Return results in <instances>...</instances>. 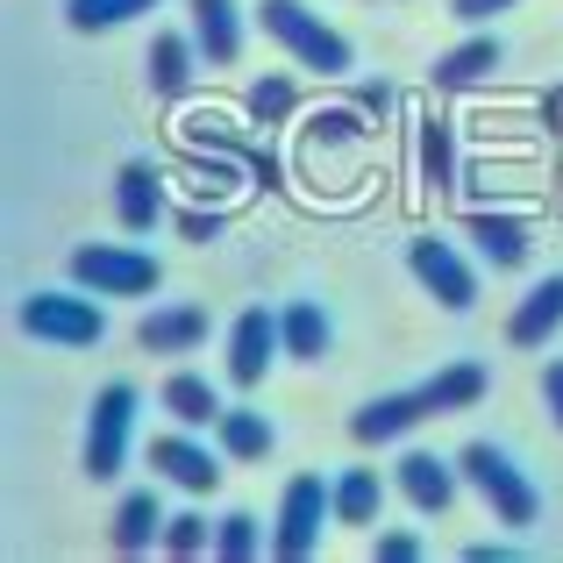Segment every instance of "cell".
Returning <instances> with one entry per match:
<instances>
[{
  "label": "cell",
  "mask_w": 563,
  "mask_h": 563,
  "mask_svg": "<svg viewBox=\"0 0 563 563\" xmlns=\"http://www.w3.org/2000/svg\"><path fill=\"white\" fill-rule=\"evenodd\" d=\"M357 108H364V122H385V114L399 108V93H393V79H364L357 86Z\"/></svg>",
  "instance_id": "obj_31"
},
{
  "label": "cell",
  "mask_w": 563,
  "mask_h": 563,
  "mask_svg": "<svg viewBox=\"0 0 563 563\" xmlns=\"http://www.w3.org/2000/svg\"><path fill=\"white\" fill-rule=\"evenodd\" d=\"M456 471H464V485L485 499V507H493L499 528H536L542 493H536V478H528V471L514 464L507 450H493V442H471V450L456 456Z\"/></svg>",
  "instance_id": "obj_2"
},
{
  "label": "cell",
  "mask_w": 563,
  "mask_h": 563,
  "mask_svg": "<svg viewBox=\"0 0 563 563\" xmlns=\"http://www.w3.org/2000/svg\"><path fill=\"white\" fill-rule=\"evenodd\" d=\"M385 507L378 471H335V528H372Z\"/></svg>",
  "instance_id": "obj_25"
},
{
  "label": "cell",
  "mask_w": 563,
  "mask_h": 563,
  "mask_svg": "<svg viewBox=\"0 0 563 563\" xmlns=\"http://www.w3.org/2000/svg\"><path fill=\"white\" fill-rule=\"evenodd\" d=\"M179 235H186V243H214V235H221V207H186Z\"/></svg>",
  "instance_id": "obj_32"
},
{
  "label": "cell",
  "mask_w": 563,
  "mask_h": 563,
  "mask_svg": "<svg viewBox=\"0 0 563 563\" xmlns=\"http://www.w3.org/2000/svg\"><path fill=\"white\" fill-rule=\"evenodd\" d=\"M151 471H165V485L179 493H214L221 485V456L207 442H192V428H172V435H151Z\"/></svg>",
  "instance_id": "obj_8"
},
{
  "label": "cell",
  "mask_w": 563,
  "mask_h": 563,
  "mask_svg": "<svg viewBox=\"0 0 563 563\" xmlns=\"http://www.w3.org/2000/svg\"><path fill=\"white\" fill-rule=\"evenodd\" d=\"M292 100H300V93H292V79L264 71V79H250V93H243V114H250L257 129H278V122L292 114Z\"/></svg>",
  "instance_id": "obj_27"
},
{
  "label": "cell",
  "mask_w": 563,
  "mask_h": 563,
  "mask_svg": "<svg viewBox=\"0 0 563 563\" xmlns=\"http://www.w3.org/2000/svg\"><path fill=\"white\" fill-rule=\"evenodd\" d=\"M157 550H165V556H207V550H214V528H207V514H172Z\"/></svg>",
  "instance_id": "obj_30"
},
{
  "label": "cell",
  "mask_w": 563,
  "mask_h": 563,
  "mask_svg": "<svg viewBox=\"0 0 563 563\" xmlns=\"http://www.w3.org/2000/svg\"><path fill=\"white\" fill-rule=\"evenodd\" d=\"M192 14V43H200L207 65H235L243 57V14H235V0H186Z\"/></svg>",
  "instance_id": "obj_16"
},
{
  "label": "cell",
  "mask_w": 563,
  "mask_h": 563,
  "mask_svg": "<svg viewBox=\"0 0 563 563\" xmlns=\"http://www.w3.org/2000/svg\"><path fill=\"white\" fill-rule=\"evenodd\" d=\"M129 442H136V385H108L93 399V421H86V478L93 485L122 478Z\"/></svg>",
  "instance_id": "obj_7"
},
{
  "label": "cell",
  "mask_w": 563,
  "mask_h": 563,
  "mask_svg": "<svg viewBox=\"0 0 563 563\" xmlns=\"http://www.w3.org/2000/svg\"><path fill=\"white\" fill-rule=\"evenodd\" d=\"M507 8H521V0H450V14L464 29H478V22H493V14H507Z\"/></svg>",
  "instance_id": "obj_33"
},
{
  "label": "cell",
  "mask_w": 563,
  "mask_h": 563,
  "mask_svg": "<svg viewBox=\"0 0 563 563\" xmlns=\"http://www.w3.org/2000/svg\"><path fill=\"white\" fill-rule=\"evenodd\" d=\"M214 442H221V456H235V464H264V456H272V442H278V428L264 421L257 407H221Z\"/></svg>",
  "instance_id": "obj_20"
},
{
  "label": "cell",
  "mask_w": 563,
  "mask_h": 563,
  "mask_svg": "<svg viewBox=\"0 0 563 563\" xmlns=\"http://www.w3.org/2000/svg\"><path fill=\"white\" fill-rule=\"evenodd\" d=\"M14 321H22V335L57 343V350H93L108 335V307H100V292L86 300V286L79 292H29Z\"/></svg>",
  "instance_id": "obj_4"
},
{
  "label": "cell",
  "mask_w": 563,
  "mask_h": 563,
  "mask_svg": "<svg viewBox=\"0 0 563 563\" xmlns=\"http://www.w3.org/2000/svg\"><path fill=\"white\" fill-rule=\"evenodd\" d=\"M372 556H378V563H413V556H421V536H378Z\"/></svg>",
  "instance_id": "obj_34"
},
{
  "label": "cell",
  "mask_w": 563,
  "mask_h": 563,
  "mask_svg": "<svg viewBox=\"0 0 563 563\" xmlns=\"http://www.w3.org/2000/svg\"><path fill=\"white\" fill-rule=\"evenodd\" d=\"M499 36H464L456 43V51H442L435 57V71H428V86H435V93H471V86H485L499 71Z\"/></svg>",
  "instance_id": "obj_15"
},
{
  "label": "cell",
  "mask_w": 563,
  "mask_h": 563,
  "mask_svg": "<svg viewBox=\"0 0 563 563\" xmlns=\"http://www.w3.org/2000/svg\"><path fill=\"white\" fill-rule=\"evenodd\" d=\"M407 272H413V286L435 307H450V314H471V307H478V272H471V257L456 243H442V235H413Z\"/></svg>",
  "instance_id": "obj_6"
},
{
  "label": "cell",
  "mask_w": 563,
  "mask_h": 563,
  "mask_svg": "<svg viewBox=\"0 0 563 563\" xmlns=\"http://www.w3.org/2000/svg\"><path fill=\"white\" fill-rule=\"evenodd\" d=\"M272 357H286V343H278V314L243 307V314H235V329H229V378L235 385H264Z\"/></svg>",
  "instance_id": "obj_10"
},
{
  "label": "cell",
  "mask_w": 563,
  "mask_h": 563,
  "mask_svg": "<svg viewBox=\"0 0 563 563\" xmlns=\"http://www.w3.org/2000/svg\"><path fill=\"white\" fill-rule=\"evenodd\" d=\"M257 550H264L257 514H221V521H214V556H221V563H250Z\"/></svg>",
  "instance_id": "obj_29"
},
{
  "label": "cell",
  "mask_w": 563,
  "mask_h": 563,
  "mask_svg": "<svg viewBox=\"0 0 563 563\" xmlns=\"http://www.w3.org/2000/svg\"><path fill=\"white\" fill-rule=\"evenodd\" d=\"M136 14H157V0H65V22L86 29V36L122 29V22H136Z\"/></svg>",
  "instance_id": "obj_26"
},
{
  "label": "cell",
  "mask_w": 563,
  "mask_h": 563,
  "mask_svg": "<svg viewBox=\"0 0 563 563\" xmlns=\"http://www.w3.org/2000/svg\"><path fill=\"white\" fill-rule=\"evenodd\" d=\"M143 71H151V93H157V100H186L192 79H200V43L179 36V29H165V36H151Z\"/></svg>",
  "instance_id": "obj_14"
},
{
  "label": "cell",
  "mask_w": 563,
  "mask_h": 563,
  "mask_svg": "<svg viewBox=\"0 0 563 563\" xmlns=\"http://www.w3.org/2000/svg\"><path fill=\"white\" fill-rule=\"evenodd\" d=\"M157 257L129 243H79L71 250V286L100 292V300H136V292H157Z\"/></svg>",
  "instance_id": "obj_5"
},
{
  "label": "cell",
  "mask_w": 563,
  "mask_h": 563,
  "mask_svg": "<svg viewBox=\"0 0 563 563\" xmlns=\"http://www.w3.org/2000/svg\"><path fill=\"white\" fill-rule=\"evenodd\" d=\"M329 521H335V478L300 471V478L286 485V499H278L272 556H278V563H307V556L321 550V536H329Z\"/></svg>",
  "instance_id": "obj_3"
},
{
  "label": "cell",
  "mask_w": 563,
  "mask_h": 563,
  "mask_svg": "<svg viewBox=\"0 0 563 563\" xmlns=\"http://www.w3.org/2000/svg\"><path fill=\"white\" fill-rule=\"evenodd\" d=\"M278 343H286V357L321 364L329 343H335V329H329V314H321L314 300H286V307H278Z\"/></svg>",
  "instance_id": "obj_19"
},
{
  "label": "cell",
  "mask_w": 563,
  "mask_h": 563,
  "mask_svg": "<svg viewBox=\"0 0 563 563\" xmlns=\"http://www.w3.org/2000/svg\"><path fill=\"white\" fill-rule=\"evenodd\" d=\"M421 421H428L421 393H385V399H364V407L350 413V435H357L364 450H378V442H407Z\"/></svg>",
  "instance_id": "obj_11"
},
{
  "label": "cell",
  "mask_w": 563,
  "mask_h": 563,
  "mask_svg": "<svg viewBox=\"0 0 563 563\" xmlns=\"http://www.w3.org/2000/svg\"><path fill=\"white\" fill-rule=\"evenodd\" d=\"M157 407H165L179 428H214L221 421V393L200 372H172L165 385H157Z\"/></svg>",
  "instance_id": "obj_22"
},
{
  "label": "cell",
  "mask_w": 563,
  "mask_h": 563,
  "mask_svg": "<svg viewBox=\"0 0 563 563\" xmlns=\"http://www.w3.org/2000/svg\"><path fill=\"white\" fill-rule=\"evenodd\" d=\"M257 22H264V36H272L300 71H321V79H343V71H350V36H335L307 0H264Z\"/></svg>",
  "instance_id": "obj_1"
},
{
  "label": "cell",
  "mask_w": 563,
  "mask_h": 563,
  "mask_svg": "<svg viewBox=\"0 0 563 563\" xmlns=\"http://www.w3.org/2000/svg\"><path fill=\"white\" fill-rule=\"evenodd\" d=\"M136 343L151 350V357H186V350L207 343V307H192V300L151 307V314L136 321Z\"/></svg>",
  "instance_id": "obj_12"
},
{
  "label": "cell",
  "mask_w": 563,
  "mask_h": 563,
  "mask_svg": "<svg viewBox=\"0 0 563 563\" xmlns=\"http://www.w3.org/2000/svg\"><path fill=\"white\" fill-rule=\"evenodd\" d=\"M556 329H563V272H556V278H536V286L514 300V314H507V343H514V350H542Z\"/></svg>",
  "instance_id": "obj_13"
},
{
  "label": "cell",
  "mask_w": 563,
  "mask_h": 563,
  "mask_svg": "<svg viewBox=\"0 0 563 563\" xmlns=\"http://www.w3.org/2000/svg\"><path fill=\"white\" fill-rule=\"evenodd\" d=\"M413 172H421L428 192H450L456 186V129L442 122V114H428V122L413 129Z\"/></svg>",
  "instance_id": "obj_23"
},
{
  "label": "cell",
  "mask_w": 563,
  "mask_h": 563,
  "mask_svg": "<svg viewBox=\"0 0 563 563\" xmlns=\"http://www.w3.org/2000/svg\"><path fill=\"white\" fill-rule=\"evenodd\" d=\"M114 214H122L129 235L157 229V214H165V186H157L151 165H122V172H114Z\"/></svg>",
  "instance_id": "obj_18"
},
{
  "label": "cell",
  "mask_w": 563,
  "mask_h": 563,
  "mask_svg": "<svg viewBox=\"0 0 563 563\" xmlns=\"http://www.w3.org/2000/svg\"><path fill=\"white\" fill-rule=\"evenodd\" d=\"M471 243H478V257L493 264V272H521L528 257H536V235H528V221H514V214H471Z\"/></svg>",
  "instance_id": "obj_17"
},
{
  "label": "cell",
  "mask_w": 563,
  "mask_h": 563,
  "mask_svg": "<svg viewBox=\"0 0 563 563\" xmlns=\"http://www.w3.org/2000/svg\"><path fill=\"white\" fill-rule=\"evenodd\" d=\"M108 542H114V556H143L151 542H165V507H157V493H129L122 507H114Z\"/></svg>",
  "instance_id": "obj_21"
},
{
  "label": "cell",
  "mask_w": 563,
  "mask_h": 563,
  "mask_svg": "<svg viewBox=\"0 0 563 563\" xmlns=\"http://www.w3.org/2000/svg\"><path fill=\"white\" fill-rule=\"evenodd\" d=\"M307 136H314V151H357L364 143V108L350 100V108H321L314 122H307Z\"/></svg>",
  "instance_id": "obj_28"
},
{
  "label": "cell",
  "mask_w": 563,
  "mask_h": 563,
  "mask_svg": "<svg viewBox=\"0 0 563 563\" xmlns=\"http://www.w3.org/2000/svg\"><path fill=\"white\" fill-rule=\"evenodd\" d=\"M485 385H493V378H485V364L464 357V364H442V372L421 385V399H428V413H464V407H478V399H485Z\"/></svg>",
  "instance_id": "obj_24"
},
{
  "label": "cell",
  "mask_w": 563,
  "mask_h": 563,
  "mask_svg": "<svg viewBox=\"0 0 563 563\" xmlns=\"http://www.w3.org/2000/svg\"><path fill=\"white\" fill-rule=\"evenodd\" d=\"M542 407H550V421L563 428V364H550V372H542Z\"/></svg>",
  "instance_id": "obj_35"
},
{
  "label": "cell",
  "mask_w": 563,
  "mask_h": 563,
  "mask_svg": "<svg viewBox=\"0 0 563 563\" xmlns=\"http://www.w3.org/2000/svg\"><path fill=\"white\" fill-rule=\"evenodd\" d=\"M393 485H399V499H407L413 514H450V507H456V485H464V471L442 464V456H428V450H407V456L393 464Z\"/></svg>",
  "instance_id": "obj_9"
},
{
  "label": "cell",
  "mask_w": 563,
  "mask_h": 563,
  "mask_svg": "<svg viewBox=\"0 0 563 563\" xmlns=\"http://www.w3.org/2000/svg\"><path fill=\"white\" fill-rule=\"evenodd\" d=\"M464 556H471V563H514L521 550H514V542H471Z\"/></svg>",
  "instance_id": "obj_36"
}]
</instances>
